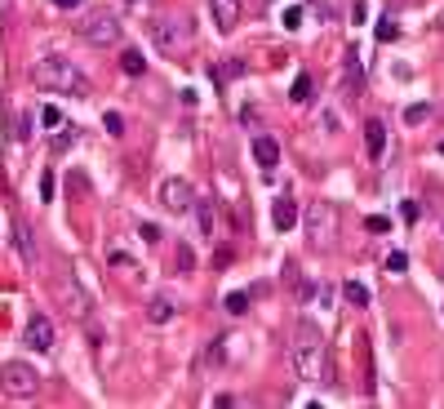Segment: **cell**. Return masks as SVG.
Instances as JSON below:
<instances>
[{
  "label": "cell",
  "mask_w": 444,
  "mask_h": 409,
  "mask_svg": "<svg viewBox=\"0 0 444 409\" xmlns=\"http://www.w3.org/2000/svg\"><path fill=\"white\" fill-rule=\"evenodd\" d=\"M440 156H444V142H440Z\"/></svg>",
  "instance_id": "cell-32"
},
{
  "label": "cell",
  "mask_w": 444,
  "mask_h": 409,
  "mask_svg": "<svg viewBox=\"0 0 444 409\" xmlns=\"http://www.w3.org/2000/svg\"><path fill=\"white\" fill-rule=\"evenodd\" d=\"M404 121H409V125H422V121H431V107H426V103H414V107L404 111Z\"/></svg>",
  "instance_id": "cell-22"
},
{
  "label": "cell",
  "mask_w": 444,
  "mask_h": 409,
  "mask_svg": "<svg viewBox=\"0 0 444 409\" xmlns=\"http://www.w3.org/2000/svg\"><path fill=\"white\" fill-rule=\"evenodd\" d=\"M254 160H258L262 169H275V165H280V142L267 138V134H258L254 138Z\"/></svg>",
  "instance_id": "cell-13"
},
{
  "label": "cell",
  "mask_w": 444,
  "mask_h": 409,
  "mask_svg": "<svg viewBox=\"0 0 444 409\" xmlns=\"http://www.w3.org/2000/svg\"><path fill=\"white\" fill-rule=\"evenodd\" d=\"M209 13H213V27H218L222 36L240 27V0H209Z\"/></svg>",
  "instance_id": "cell-10"
},
{
  "label": "cell",
  "mask_w": 444,
  "mask_h": 409,
  "mask_svg": "<svg viewBox=\"0 0 444 409\" xmlns=\"http://www.w3.org/2000/svg\"><path fill=\"white\" fill-rule=\"evenodd\" d=\"M76 31H80V40L107 49V45H116V40L125 36V23L116 18V9H89L85 18L76 23Z\"/></svg>",
  "instance_id": "cell-5"
},
{
  "label": "cell",
  "mask_w": 444,
  "mask_h": 409,
  "mask_svg": "<svg viewBox=\"0 0 444 409\" xmlns=\"http://www.w3.org/2000/svg\"><path fill=\"white\" fill-rule=\"evenodd\" d=\"M120 67H125V76H142V72H147V58L138 54V49H125V54H120Z\"/></svg>",
  "instance_id": "cell-18"
},
{
  "label": "cell",
  "mask_w": 444,
  "mask_h": 409,
  "mask_svg": "<svg viewBox=\"0 0 444 409\" xmlns=\"http://www.w3.org/2000/svg\"><path fill=\"white\" fill-rule=\"evenodd\" d=\"M365 142H369V156L377 160V156H382V147H387V125L382 121H369L365 125Z\"/></svg>",
  "instance_id": "cell-15"
},
{
  "label": "cell",
  "mask_w": 444,
  "mask_h": 409,
  "mask_svg": "<svg viewBox=\"0 0 444 409\" xmlns=\"http://www.w3.org/2000/svg\"><path fill=\"white\" fill-rule=\"evenodd\" d=\"M40 196H45V201H54V174L40 178Z\"/></svg>",
  "instance_id": "cell-29"
},
{
  "label": "cell",
  "mask_w": 444,
  "mask_h": 409,
  "mask_svg": "<svg viewBox=\"0 0 444 409\" xmlns=\"http://www.w3.org/2000/svg\"><path fill=\"white\" fill-rule=\"evenodd\" d=\"M13 245H18V254H23V263L27 267H36V236H31V227L23 223V218H13Z\"/></svg>",
  "instance_id": "cell-12"
},
{
  "label": "cell",
  "mask_w": 444,
  "mask_h": 409,
  "mask_svg": "<svg viewBox=\"0 0 444 409\" xmlns=\"http://www.w3.org/2000/svg\"><path fill=\"white\" fill-rule=\"evenodd\" d=\"M31 80H36L45 94H72V98L89 94V76L67 58H40L36 67H31Z\"/></svg>",
  "instance_id": "cell-2"
},
{
  "label": "cell",
  "mask_w": 444,
  "mask_h": 409,
  "mask_svg": "<svg viewBox=\"0 0 444 409\" xmlns=\"http://www.w3.org/2000/svg\"><path fill=\"white\" fill-rule=\"evenodd\" d=\"M342 293H347L351 307H369V289L360 285V281H347V289H342Z\"/></svg>",
  "instance_id": "cell-20"
},
{
  "label": "cell",
  "mask_w": 444,
  "mask_h": 409,
  "mask_svg": "<svg viewBox=\"0 0 444 409\" xmlns=\"http://www.w3.org/2000/svg\"><path fill=\"white\" fill-rule=\"evenodd\" d=\"M138 236H142L147 245H160V236H164V232H160L156 223H142V227H138Z\"/></svg>",
  "instance_id": "cell-25"
},
{
  "label": "cell",
  "mask_w": 444,
  "mask_h": 409,
  "mask_svg": "<svg viewBox=\"0 0 444 409\" xmlns=\"http://www.w3.org/2000/svg\"><path fill=\"white\" fill-rule=\"evenodd\" d=\"M147 36H152V45L160 49V54H187V45H191V18H152L147 23Z\"/></svg>",
  "instance_id": "cell-4"
},
{
  "label": "cell",
  "mask_w": 444,
  "mask_h": 409,
  "mask_svg": "<svg viewBox=\"0 0 444 409\" xmlns=\"http://www.w3.org/2000/svg\"><path fill=\"white\" fill-rule=\"evenodd\" d=\"M160 205L169 209V214H187V209H195V191L187 178H164L160 183Z\"/></svg>",
  "instance_id": "cell-7"
},
{
  "label": "cell",
  "mask_w": 444,
  "mask_h": 409,
  "mask_svg": "<svg viewBox=\"0 0 444 409\" xmlns=\"http://www.w3.org/2000/svg\"><path fill=\"white\" fill-rule=\"evenodd\" d=\"M271 223H275V232H293V223H298V205H293V196H280V201L271 205Z\"/></svg>",
  "instance_id": "cell-14"
},
{
  "label": "cell",
  "mask_w": 444,
  "mask_h": 409,
  "mask_svg": "<svg viewBox=\"0 0 444 409\" xmlns=\"http://www.w3.org/2000/svg\"><path fill=\"white\" fill-rule=\"evenodd\" d=\"M103 125H107V134H125V121H120V111H107V116H103Z\"/></svg>",
  "instance_id": "cell-26"
},
{
  "label": "cell",
  "mask_w": 444,
  "mask_h": 409,
  "mask_svg": "<svg viewBox=\"0 0 444 409\" xmlns=\"http://www.w3.org/2000/svg\"><path fill=\"white\" fill-rule=\"evenodd\" d=\"M400 36V27H396V18H382V23H377V40H382V45H391V40H396Z\"/></svg>",
  "instance_id": "cell-21"
},
{
  "label": "cell",
  "mask_w": 444,
  "mask_h": 409,
  "mask_svg": "<svg viewBox=\"0 0 444 409\" xmlns=\"http://www.w3.org/2000/svg\"><path fill=\"white\" fill-rule=\"evenodd\" d=\"M387 271H391V276H400V271H409V254H400V250H396V254H391V258H387Z\"/></svg>",
  "instance_id": "cell-23"
},
{
  "label": "cell",
  "mask_w": 444,
  "mask_h": 409,
  "mask_svg": "<svg viewBox=\"0 0 444 409\" xmlns=\"http://www.w3.org/2000/svg\"><path fill=\"white\" fill-rule=\"evenodd\" d=\"M365 227H369V232H387V227H391V223H387L382 214H369V218H365Z\"/></svg>",
  "instance_id": "cell-28"
},
{
  "label": "cell",
  "mask_w": 444,
  "mask_h": 409,
  "mask_svg": "<svg viewBox=\"0 0 444 409\" xmlns=\"http://www.w3.org/2000/svg\"><path fill=\"white\" fill-rule=\"evenodd\" d=\"M54 293H58V303H62V312H67V316H76V320L89 316V293L80 289L72 276H58V281H54Z\"/></svg>",
  "instance_id": "cell-8"
},
{
  "label": "cell",
  "mask_w": 444,
  "mask_h": 409,
  "mask_svg": "<svg viewBox=\"0 0 444 409\" xmlns=\"http://www.w3.org/2000/svg\"><path fill=\"white\" fill-rule=\"evenodd\" d=\"M195 227H200L205 240L218 236V232H213V227H218V218H213V205H209V201H195Z\"/></svg>",
  "instance_id": "cell-16"
},
{
  "label": "cell",
  "mask_w": 444,
  "mask_h": 409,
  "mask_svg": "<svg viewBox=\"0 0 444 409\" xmlns=\"http://www.w3.org/2000/svg\"><path fill=\"white\" fill-rule=\"evenodd\" d=\"M191 263H195V258H191V250H178V267H183V271H191Z\"/></svg>",
  "instance_id": "cell-30"
},
{
  "label": "cell",
  "mask_w": 444,
  "mask_h": 409,
  "mask_svg": "<svg viewBox=\"0 0 444 409\" xmlns=\"http://www.w3.org/2000/svg\"><path fill=\"white\" fill-rule=\"evenodd\" d=\"M173 316H178V298L173 293H156V298L147 303V320L152 325H169Z\"/></svg>",
  "instance_id": "cell-11"
},
{
  "label": "cell",
  "mask_w": 444,
  "mask_h": 409,
  "mask_svg": "<svg viewBox=\"0 0 444 409\" xmlns=\"http://www.w3.org/2000/svg\"><path fill=\"white\" fill-rule=\"evenodd\" d=\"M58 9H80V0H54Z\"/></svg>",
  "instance_id": "cell-31"
},
{
  "label": "cell",
  "mask_w": 444,
  "mask_h": 409,
  "mask_svg": "<svg viewBox=\"0 0 444 409\" xmlns=\"http://www.w3.org/2000/svg\"><path fill=\"white\" fill-rule=\"evenodd\" d=\"M311 89H316V85H311V76L307 72H298V76H293V85H289V103H311Z\"/></svg>",
  "instance_id": "cell-17"
},
{
  "label": "cell",
  "mask_w": 444,
  "mask_h": 409,
  "mask_svg": "<svg viewBox=\"0 0 444 409\" xmlns=\"http://www.w3.org/2000/svg\"><path fill=\"white\" fill-rule=\"evenodd\" d=\"M0 391H5V396H13V400L36 396V391H40L36 365H27V361H5V365H0Z\"/></svg>",
  "instance_id": "cell-6"
},
{
  "label": "cell",
  "mask_w": 444,
  "mask_h": 409,
  "mask_svg": "<svg viewBox=\"0 0 444 409\" xmlns=\"http://www.w3.org/2000/svg\"><path fill=\"white\" fill-rule=\"evenodd\" d=\"M222 307H227V316H244V312H249V293H244V289L227 293V298H222Z\"/></svg>",
  "instance_id": "cell-19"
},
{
  "label": "cell",
  "mask_w": 444,
  "mask_h": 409,
  "mask_svg": "<svg viewBox=\"0 0 444 409\" xmlns=\"http://www.w3.org/2000/svg\"><path fill=\"white\" fill-rule=\"evenodd\" d=\"M23 342H27L31 352H49V347H54V320H49V316H31Z\"/></svg>",
  "instance_id": "cell-9"
},
{
  "label": "cell",
  "mask_w": 444,
  "mask_h": 409,
  "mask_svg": "<svg viewBox=\"0 0 444 409\" xmlns=\"http://www.w3.org/2000/svg\"><path fill=\"white\" fill-rule=\"evenodd\" d=\"M280 23H285L289 31H293V27H302V9H298V5H289V9H285V18H280Z\"/></svg>",
  "instance_id": "cell-27"
},
{
  "label": "cell",
  "mask_w": 444,
  "mask_h": 409,
  "mask_svg": "<svg viewBox=\"0 0 444 409\" xmlns=\"http://www.w3.org/2000/svg\"><path fill=\"white\" fill-rule=\"evenodd\" d=\"M302 227H307L311 250H329V245L338 240V205L334 201H311L307 214H302Z\"/></svg>",
  "instance_id": "cell-3"
},
{
  "label": "cell",
  "mask_w": 444,
  "mask_h": 409,
  "mask_svg": "<svg viewBox=\"0 0 444 409\" xmlns=\"http://www.w3.org/2000/svg\"><path fill=\"white\" fill-rule=\"evenodd\" d=\"M289 369L298 383H320L324 379V338L311 320L293 325V338H289Z\"/></svg>",
  "instance_id": "cell-1"
},
{
  "label": "cell",
  "mask_w": 444,
  "mask_h": 409,
  "mask_svg": "<svg viewBox=\"0 0 444 409\" xmlns=\"http://www.w3.org/2000/svg\"><path fill=\"white\" fill-rule=\"evenodd\" d=\"M40 125L58 129V125H62V111H58V107H40Z\"/></svg>",
  "instance_id": "cell-24"
}]
</instances>
